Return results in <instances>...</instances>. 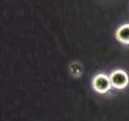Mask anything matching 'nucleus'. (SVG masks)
Wrapping results in <instances>:
<instances>
[{"mask_svg": "<svg viewBox=\"0 0 129 121\" xmlns=\"http://www.w3.org/2000/svg\"><path fill=\"white\" fill-rule=\"evenodd\" d=\"M92 84L94 90L99 94H106L107 91L110 90L112 86L110 77H108L105 74H99L94 76V78L93 79Z\"/></svg>", "mask_w": 129, "mask_h": 121, "instance_id": "obj_1", "label": "nucleus"}, {"mask_svg": "<svg viewBox=\"0 0 129 121\" xmlns=\"http://www.w3.org/2000/svg\"><path fill=\"white\" fill-rule=\"evenodd\" d=\"M111 85L119 90L127 87L129 82L127 74L123 70H115L110 75Z\"/></svg>", "mask_w": 129, "mask_h": 121, "instance_id": "obj_2", "label": "nucleus"}, {"mask_svg": "<svg viewBox=\"0 0 129 121\" xmlns=\"http://www.w3.org/2000/svg\"><path fill=\"white\" fill-rule=\"evenodd\" d=\"M116 38L124 44H129V24L120 26L116 31Z\"/></svg>", "mask_w": 129, "mask_h": 121, "instance_id": "obj_3", "label": "nucleus"}]
</instances>
